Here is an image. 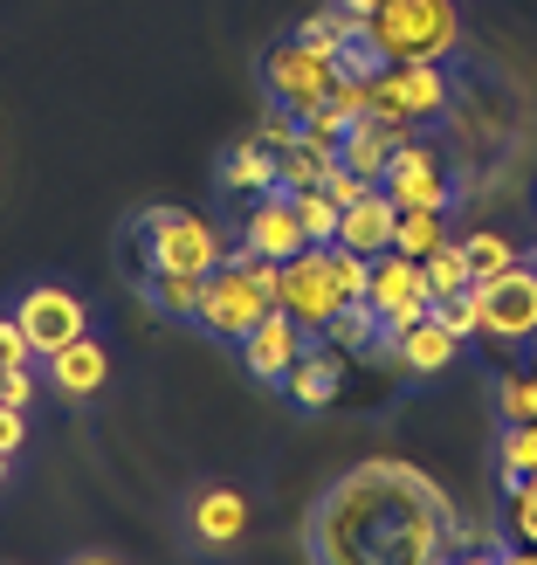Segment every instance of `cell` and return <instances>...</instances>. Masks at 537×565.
Segmentation results:
<instances>
[{"label": "cell", "instance_id": "1", "mask_svg": "<svg viewBox=\"0 0 537 565\" xmlns=\"http://www.w3.org/2000/svg\"><path fill=\"white\" fill-rule=\"evenodd\" d=\"M310 565H448L455 558V503L428 469L373 456L318 490L303 518Z\"/></svg>", "mask_w": 537, "mask_h": 565}, {"label": "cell", "instance_id": "2", "mask_svg": "<svg viewBox=\"0 0 537 565\" xmlns=\"http://www.w3.org/2000/svg\"><path fill=\"white\" fill-rule=\"evenodd\" d=\"M365 282H373V263L352 256V248H337V242H324V248H303V256L282 263L276 310H290L303 331L324 338V324H331L345 303H365Z\"/></svg>", "mask_w": 537, "mask_h": 565}, {"label": "cell", "instance_id": "3", "mask_svg": "<svg viewBox=\"0 0 537 565\" xmlns=\"http://www.w3.org/2000/svg\"><path fill=\"white\" fill-rule=\"evenodd\" d=\"M365 35L386 63H448L462 49V8L455 0H386L365 21Z\"/></svg>", "mask_w": 537, "mask_h": 565}, {"label": "cell", "instance_id": "4", "mask_svg": "<svg viewBox=\"0 0 537 565\" xmlns=\"http://www.w3.org/2000/svg\"><path fill=\"white\" fill-rule=\"evenodd\" d=\"M138 228L152 242V269H180V276H214L221 256H228V242L207 214H186V207H146L138 214Z\"/></svg>", "mask_w": 537, "mask_h": 565}, {"label": "cell", "instance_id": "5", "mask_svg": "<svg viewBox=\"0 0 537 565\" xmlns=\"http://www.w3.org/2000/svg\"><path fill=\"white\" fill-rule=\"evenodd\" d=\"M365 303L379 310V352L393 359V338L414 331L420 318H434V297H428V269L400 248H386L373 256V282H365Z\"/></svg>", "mask_w": 537, "mask_h": 565}, {"label": "cell", "instance_id": "6", "mask_svg": "<svg viewBox=\"0 0 537 565\" xmlns=\"http://www.w3.org/2000/svg\"><path fill=\"white\" fill-rule=\"evenodd\" d=\"M331 83H337V55L324 49H310V42H269L262 49V90L276 110H290V118H303V110H318L331 97Z\"/></svg>", "mask_w": 537, "mask_h": 565}, {"label": "cell", "instance_id": "7", "mask_svg": "<svg viewBox=\"0 0 537 565\" xmlns=\"http://www.w3.org/2000/svg\"><path fill=\"white\" fill-rule=\"evenodd\" d=\"M365 90H373V110H365V118L400 125V131H414V125H428V118L448 110L441 63H379V76L365 83Z\"/></svg>", "mask_w": 537, "mask_h": 565}, {"label": "cell", "instance_id": "8", "mask_svg": "<svg viewBox=\"0 0 537 565\" xmlns=\"http://www.w3.org/2000/svg\"><path fill=\"white\" fill-rule=\"evenodd\" d=\"M269 310H276V290H262L248 269L221 263V269L201 282V310H193V324H201L207 338H228V345H241V338L256 331Z\"/></svg>", "mask_w": 537, "mask_h": 565}, {"label": "cell", "instance_id": "9", "mask_svg": "<svg viewBox=\"0 0 537 565\" xmlns=\"http://www.w3.org/2000/svg\"><path fill=\"white\" fill-rule=\"evenodd\" d=\"M379 193L393 207H455V180H448V159L434 146H420V138H407L400 152L386 159V173H379Z\"/></svg>", "mask_w": 537, "mask_h": 565}, {"label": "cell", "instance_id": "10", "mask_svg": "<svg viewBox=\"0 0 537 565\" xmlns=\"http://www.w3.org/2000/svg\"><path fill=\"white\" fill-rule=\"evenodd\" d=\"M14 318H21V331H28V345H35V359H49V352H63L69 338H83L90 310H83V297L63 290V282H35V290H21Z\"/></svg>", "mask_w": 537, "mask_h": 565}, {"label": "cell", "instance_id": "11", "mask_svg": "<svg viewBox=\"0 0 537 565\" xmlns=\"http://www.w3.org/2000/svg\"><path fill=\"white\" fill-rule=\"evenodd\" d=\"M483 290V338H503V345H530L537 338V269L517 263L496 282H475Z\"/></svg>", "mask_w": 537, "mask_h": 565}, {"label": "cell", "instance_id": "12", "mask_svg": "<svg viewBox=\"0 0 537 565\" xmlns=\"http://www.w3.org/2000/svg\"><path fill=\"white\" fill-rule=\"evenodd\" d=\"M241 242L256 248V256H269V263H290V256H303V248H310V235H303L297 193H282V186L256 193V201H248V214H241Z\"/></svg>", "mask_w": 537, "mask_h": 565}, {"label": "cell", "instance_id": "13", "mask_svg": "<svg viewBox=\"0 0 537 565\" xmlns=\"http://www.w3.org/2000/svg\"><path fill=\"white\" fill-rule=\"evenodd\" d=\"M310 338H318V331H303V324L290 318V310H269V318H262L256 331H248L235 352H241V365H248L256 380H269V386H276V380H282V373H290V365L303 359Z\"/></svg>", "mask_w": 537, "mask_h": 565}, {"label": "cell", "instance_id": "14", "mask_svg": "<svg viewBox=\"0 0 537 565\" xmlns=\"http://www.w3.org/2000/svg\"><path fill=\"white\" fill-rule=\"evenodd\" d=\"M290 401L303 407V414H324V407H337V393H345V352H331L324 338H310L303 345V359L290 365V373L276 380Z\"/></svg>", "mask_w": 537, "mask_h": 565}, {"label": "cell", "instance_id": "15", "mask_svg": "<svg viewBox=\"0 0 537 565\" xmlns=\"http://www.w3.org/2000/svg\"><path fill=\"white\" fill-rule=\"evenodd\" d=\"M186 531H193V545H207V552H228L241 545V531H248V497L235 483H214L193 497V511H186Z\"/></svg>", "mask_w": 537, "mask_h": 565}, {"label": "cell", "instance_id": "16", "mask_svg": "<svg viewBox=\"0 0 537 565\" xmlns=\"http://www.w3.org/2000/svg\"><path fill=\"white\" fill-rule=\"evenodd\" d=\"M393 221H400V207L373 186L365 201H352L345 214H337V248H352V256L373 263V256H386V248H393Z\"/></svg>", "mask_w": 537, "mask_h": 565}, {"label": "cell", "instance_id": "17", "mask_svg": "<svg viewBox=\"0 0 537 565\" xmlns=\"http://www.w3.org/2000/svg\"><path fill=\"white\" fill-rule=\"evenodd\" d=\"M42 365H49V386H55V393H69V401H90V393L110 380V352L97 345L90 331H83V338H69L63 352H49Z\"/></svg>", "mask_w": 537, "mask_h": 565}, {"label": "cell", "instance_id": "18", "mask_svg": "<svg viewBox=\"0 0 537 565\" xmlns=\"http://www.w3.org/2000/svg\"><path fill=\"white\" fill-rule=\"evenodd\" d=\"M414 131H400V125H379V118H358L352 131H345V146H337V166H352V173H365L379 186V173H386V159L407 146Z\"/></svg>", "mask_w": 537, "mask_h": 565}, {"label": "cell", "instance_id": "19", "mask_svg": "<svg viewBox=\"0 0 537 565\" xmlns=\"http://www.w3.org/2000/svg\"><path fill=\"white\" fill-rule=\"evenodd\" d=\"M455 352H462V338H455V331H441L434 318H420L414 331H400V338H393V359H400L414 380H434V373H448V365H455Z\"/></svg>", "mask_w": 537, "mask_h": 565}, {"label": "cell", "instance_id": "20", "mask_svg": "<svg viewBox=\"0 0 537 565\" xmlns=\"http://www.w3.org/2000/svg\"><path fill=\"white\" fill-rule=\"evenodd\" d=\"M221 186L241 193V201H256V193L276 186V152L256 146V138H241V146H228V159H221Z\"/></svg>", "mask_w": 537, "mask_h": 565}, {"label": "cell", "instance_id": "21", "mask_svg": "<svg viewBox=\"0 0 537 565\" xmlns=\"http://www.w3.org/2000/svg\"><path fill=\"white\" fill-rule=\"evenodd\" d=\"M201 282L207 276H180V269H152V282L138 297H146L159 318H180V324H193V310H201Z\"/></svg>", "mask_w": 537, "mask_h": 565}, {"label": "cell", "instance_id": "22", "mask_svg": "<svg viewBox=\"0 0 537 565\" xmlns=\"http://www.w3.org/2000/svg\"><path fill=\"white\" fill-rule=\"evenodd\" d=\"M441 242H448V214L441 207H400V221H393V248H400V256L428 263Z\"/></svg>", "mask_w": 537, "mask_h": 565}, {"label": "cell", "instance_id": "23", "mask_svg": "<svg viewBox=\"0 0 537 565\" xmlns=\"http://www.w3.org/2000/svg\"><path fill=\"white\" fill-rule=\"evenodd\" d=\"M455 242H462V256H469V276H475V282H496L503 269H517V263H524L496 228H475V235H455Z\"/></svg>", "mask_w": 537, "mask_h": 565}, {"label": "cell", "instance_id": "24", "mask_svg": "<svg viewBox=\"0 0 537 565\" xmlns=\"http://www.w3.org/2000/svg\"><path fill=\"white\" fill-rule=\"evenodd\" d=\"M420 269H428V297H434V303H441V297H462L469 282H475V276H469V256H462V242H455V235H448V242H441V248H434V256L420 263Z\"/></svg>", "mask_w": 537, "mask_h": 565}, {"label": "cell", "instance_id": "25", "mask_svg": "<svg viewBox=\"0 0 537 565\" xmlns=\"http://www.w3.org/2000/svg\"><path fill=\"white\" fill-rule=\"evenodd\" d=\"M496 462H503V490L524 483V476H537V420H511V428H503Z\"/></svg>", "mask_w": 537, "mask_h": 565}, {"label": "cell", "instance_id": "26", "mask_svg": "<svg viewBox=\"0 0 537 565\" xmlns=\"http://www.w3.org/2000/svg\"><path fill=\"white\" fill-rule=\"evenodd\" d=\"M358 14H345V8H337V0H331V8H318V14H310L303 28H297V42H310V49H324V55H337V49H345L352 35H358Z\"/></svg>", "mask_w": 537, "mask_h": 565}, {"label": "cell", "instance_id": "27", "mask_svg": "<svg viewBox=\"0 0 537 565\" xmlns=\"http://www.w3.org/2000/svg\"><path fill=\"white\" fill-rule=\"evenodd\" d=\"M496 414H503V428L511 420H537V365H517V373L496 380Z\"/></svg>", "mask_w": 537, "mask_h": 565}, {"label": "cell", "instance_id": "28", "mask_svg": "<svg viewBox=\"0 0 537 565\" xmlns=\"http://www.w3.org/2000/svg\"><path fill=\"white\" fill-rule=\"evenodd\" d=\"M324 173H331V159H318L310 146L276 152V186H282V193H310V186H324Z\"/></svg>", "mask_w": 537, "mask_h": 565}, {"label": "cell", "instance_id": "29", "mask_svg": "<svg viewBox=\"0 0 537 565\" xmlns=\"http://www.w3.org/2000/svg\"><path fill=\"white\" fill-rule=\"evenodd\" d=\"M434 324H441V331H455L462 345H469V338H483V290L469 282L462 297H441V303H434Z\"/></svg>", "mask_w": 537, "mask_h": 565}, {"label": "cell", "instance_id": "30", "mask_svg": "<svg viewBox=\"0 0 537 565\" xmlns=\"http://www.w3.org/2000/svg\"><path fill=\"white\" fill-rule=\"evenodd\" d=\"M503 497H511V503H503V524H511V539L537 552V476H524V483H511Z\"/></svg>", "mask_w": 537, "mask_h": 565}, {"label": "cell", "instance_id": "31", "mask_svg": "<svg viewBox=\"0 0 537 565\" xmlns=\"http://www.w3.org/2000/svg\"><path fill=\"white\" fill-rule=\"evenodd\" d=\"M297 214H303V235H310V248H324V242H337V207L324 186H310V193H297Z\"/></svg>", "mask_w": 537, "mask_h": 565}, {"label": "cell", "instance_id": "32", "mask_svg": "<svg viewBox=\"0 0 537 565\" xmlns=\"http://www.w3.org/2000/svg\"><path fill=\"white\" fill-rule=\"evenodd\" d=\"M118 256H125V282H131V290H146V282H152V242H146V228H138V221H125Z\"/></svg>", "mask_w": 537, "mask_h": 565}, {"label": "cell", "instance_id": "33", "mask_svg": "<svg viewBox=\"0 0 537 565\" xmlns=\"http://www.w3.org/2000/svg\"><path fill=\"white\" fill-rule=\"evenodd\" d=\"M248 138H256V146H269V152H290V146H297V118L269 104V110H262V125L248 131Z\"/></svg>", "mask_w": 537, "mask_h": 565}, {"label": "cell", "instance_id": "34", "mask_svg": "<svg viewBox=\"0 0 537 565\" xmlns=\"http://www.w3.org/2000/svg\"><path fill=\"white\" fill-rule=\"evenodd\" d=\"M8 365H35V345H28V331H21L14 310L0 318V373H8Z\"/></svg>", "mask_w": 537, "mask_h": 565}, {"label": "cell", "instance_id": "35", "mask_svg": "<svg viewBox=\"0 0 537 565\" xmlns=\"http://www.w3.org/2000/svg\"><path fill=\"white\" fill-rule=\"evenodd\" d=\"M324 193H331L337 207H352V201H365V193H373V180L352 173V166H331V173H324Z\"/></svg>", "mask_w": 537, "mask_h": 565}, {"label": "cell", "instance_id": "36", "mask_svg": "<svg viewBox=\"0 0 537 565\" xmlns=\"http://www.w3.org/2000/svg\"><path fill=\"white\" fill-rule=\"evenodd\" d=\"M28 401H35V365H8V373H0V407L28 414Z\"/></svg>", "mask_w": 537, "mask_h": 565}, {"label": "cell", "instance_id": "37", "mask_svg": "<svg viewBox=\"0 0 537 565\" xmlns=\"http://www.w3.org/2000/svg\"><path fill=\"white\" fill-rule=\"evenodd\" d=\"M21 441H28V414L21 407H0V456H14Z\"/></svg>", "mask_w": 537, "mask_h": 565}, {"label": "cell", "instance_id": "38", "mask_svg": "<svg viewBox=\"0 0 537 565\" xmlns=\"http://www.w3.org/2000/svg\"><path fill=\"white\" fill-rule=\"evenodd\" d=\"M496 552H503V545H469V552H455L448 565H496Z\"/></svg>", "mask_w": 537, "mask_h": 565}, {"label": "cell", "instance_id": "39", "mask_svg": "<svg viewBox=\"0 0 537 565\" xmlns=\"http://www.w3.org/2000/svg\"><path fill=\"white\" fill-rule=\"evenodd\" d=\"M496 565H537V552H530V545H503Z\"/></svg>", "mask_w": 537, "mask_h": 565}, {"label": "cell", "instance_id": "40", "mask_svg": "<svg viewBox=\"0 0 537 565\" xmlns=\"http://www.w3.org/2000/svg\"><path fill=\"white\" fill-rule=\"evenodd\" d=\"M337 8H345V14H358V21H373V14L386 8V0H337Z\"/></svg>", "mask_w": 537, "mask_h": 565}, {"label": "cell", "instance_id": "41", "mask_svg": "<svg viewBox=\"0 0 537 565\" xmlns=\"http://www.w3.org/2000/svg\"><path fill=\"white\" fill-rule=\"evenodd\" d=\"M69 565H118V558H104V552H83V558H69Z\"/></svg>", "mask_w": 537, "mask_h": 565}, {"label": "cell", "instance_id": "42", "mask_svg": "<svg viewBox=\"0 0 537 565\" xmlns=\"http://www.w3.org/2000/svg\"><path fill=\"white\" fill-rule=\"evenodd\" d=\"M8 462H14V456H0V483H8Z\"/></svg>", "mask_w": 537, "mask_h": 565}, {"label": "cell", "instance_id": "43", "mask_svg": "<svg viewBox=\"0 0 537 565\" xmlns=\"http://www.w3.org/2000/svg\"><path fill=\"white\" fill-rule=\"evenodd\" d=\"M530 365H537V338H530Z\"/></svg>", "mask_w": 537, "mask_h": 565}, {"label": "cell", "instance_id": "44", "mask_svg": "<svg viewBox=\"0 0 537 565\" xmlns=\"http://www.w3.org/2000/svg\"><path fill=\"white\" fill-rule=\"evenodd\" d=\"M530 269H537V256H530Z\"/></svg>", "mask_w": 537, "mask_h": 565}]
</instances>
